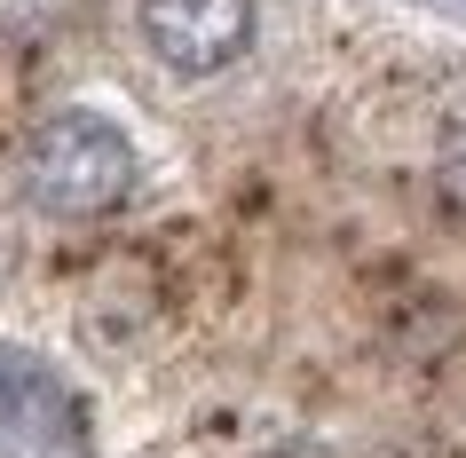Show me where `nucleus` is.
<instances>
[{"label": "nucleus", "mask_w": 466, "mask_h": 458, "mask_svg": "<svg viewBox=\"0 0 466 458\" xmlns=\"http://www.w3.org/2000/svg\"><path fill=\"white\" fill-rule=\"evenodd\" d=\"M143 40L174 72H221L253 48V0H143Z\"/></svg>", "instance_id": "2"}, {"label": "nucleus", "mask_w": 466, "mask_h": 458, "mask_svg": "<svg viewBox=\"0 0 466 458\" xmlns=\"http://www.w3.org/2000/svg\"><path fill=\"white\" fill-rule=\"evenodd\" d=\"M87 16V0H0V40H16V48H48L64 32Z\"/></svg>", "instance_id": "3"}, {"label": "nucleus", "mask_w": 466, "mask_h": 458, "mask_svg": "<svg viewBox=\"0 0 466 458\" xmlns=\"http://www.w3.org/2000/svg\"><path fill=\"white\" fill-rule=\"evenodd\" d=\"M25 190L56 221H96L111 206H127V190H135V143L96 111H64V119H48L32 135Z\"/></svg>", "instance_id": "1"}, {"label": "nucleus", "mask_w": 466, "mask_h": 458, "mask_svg": "<svg viewBox=\"0 0 466 458\" xmlns=\"http://www.w3.org/2000/svg\"><path fill=\"white\" fill-rule=\"evenodd\" d=\"M435 190H442V206H451V214H466V127L435 150Z\"/></svg>", "instance_id": "4"}]
</instances>
